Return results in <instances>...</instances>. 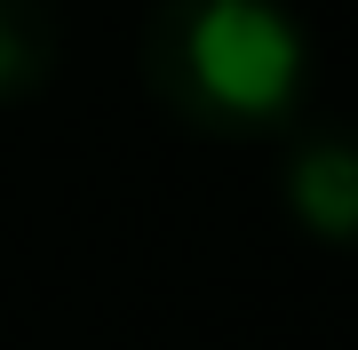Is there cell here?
Returning <instances> with one entry per match:
<instances>
[{"label": "cell", "mask_w": 358, "mask_h": 350, "mask_svg": "<svg viewBox=\"0 0 358 350\" xmlns=\"http://www.w3.org/2000/svg\"><path fill=\"white\" fill-rule=\"evenodd\" d=\"M279 199L319 247H350V231H358V152H350V136L343 128H303L287 143Z\"/></svg>", "instance_id": "cell-2"}, {"label": "cell", "mask_w": 358, "mask_h": 350, "mask_svg": "<svg viewBox=\"0 0 358 350\" xmlns=\"http://www.w3.org/2000/svg\"><path fill=\"white\" fill-rule=\"evenodd\" d=\"M56 8L48 0H0V104H24L56 80Z\"/></svg>", "instance_id": "cell-3"}, {"label": "cell", "mask_w": 358, "mask_h": 350, "mask_svg": "<svg viewBox=\"0 0 358 350\" xmlns=\"http://www.w3.org/2000/svg\"><path fill=\"white\" fill-rule=\"evenodd\" d=\"M143 88L192 136H294L310 32L287 0H159L143 16Z\"/></svg>", "instance_id": "cell-1"}]
</instances>
